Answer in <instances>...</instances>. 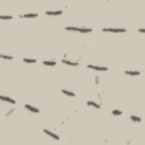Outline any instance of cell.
<instances>
[{
    "label": "cell",
    "instance_id": "cell-17",
    "mask_svg": "<svg viewBox=\"0 0 145 145\" xmlns=\"http://www.w3.org/2000/svg\"><path fill=\"white\" fill-rule=\"evenodd\" d=\"M112 114L114 116H120L123 114V112L120 110H115L112 111Z\"/></svg>",
    "mask_w": 145,
    "mask_h": 145
},
{
    "label": "cell",
    "instance_id": "cell-6",
    "mask_svg": "<svg viewBox=\"0 0 145 145\" xmlns=\"http://www.w3.org/2000/svg\"><path fill=\"white\" fill-rule=\"evenodd\" d=\"M63 11L61 10H48L46 11L45 14L48 15H52V16H56L62 14Z\"/></svg>",
    "mask_w": 145,
    "mask_h": 145
},
{
    "label": "cell",
    "instance_id": "cell-8",
    "mask_svg": "<svg viewBox=\"0 0 145 145\" xmlns=\"http://www.w3.org/2000/svg\"><path fill=\"white\" fill-rule=\"evenodd\" d=\"M61 61H62V62L64 63V64L66 65H68L70 66H78L79 65L78 62H74V61H70V60L66 59H62L61 60Z\"/></svg>",
    "mask_w": 145,
    "mask_h": 145
},
{
    "label": "cell",
    "instance_id": "cell-7",
    "mask_svg": "<svg viewBox=\"0 0 145 145\" xmlns=\"http://www.w3.org/2000/svg\"><path fill=\"white\" fill-rule=\"evenodd\" d=\"M125 73L129 76H138L141 74L140 71L137 70H126L125 71Z\"/></svg>",
    "mask_w": 145,
    "mask_h": 145
},
{
    "label": "cell",
    "instance_id": "cell-4",
    "mask_svg": "<svg viewBox=\"0 0 145 145\" xmlns=\"http://www.w3.org/2000/svg\"><path fill=\"white\" fill-rule=\"evenodd\" d=\"M24 108L26 109L27 110H29L30 112L32 113H38L40 112L39 109L38 108L34 107V106L31 105L30 104H25L24 105Z\"/></svg>",
    "mask_w": 145,
    "mask_h": 145
},
{
    "label": "cell",
    "instance_id": "cell-13",
    "mask_svg": "<svg viewBox=\"0 0 145 145\" xmlns=\"http://www.w3.org/2000/svg\"><path fill=\"white\" fill-rule=\"evenodd\" d=\"M20 17H24V18H35L38 16V13H28L24 14V15H19Z\"/></svg>",
    "mask_w": 145,
    "mask_h": 145
},
{
    "label": "cell",
    "instance_id": "cell-14",
    "mask_svg": "<svg viewBox=\"0 0 145 145\" xmlns=\"http://www.w3.org/2000/svg\"><path fill=\"white\" fill-rule=\"evenodd\" d=\"M24 62L28 63V64H32V63H35L37 61V60L35 58H23Z\"/></svg>",
    "mask_w": 145,
    "mask_h": 145
},
{
    "label": "cell",
    "instance_id": "cell-18",
    "mask_svg": "<svg viewBox=\"0 0 145 145\" xmlns=\"http://www.w3.org/2000/svg\"><path fill=\"white\" fill-rule=\"evenodd\" d=\"M138 31V32H142V33L145 32V29L143 28H139Z\"/></svg>",
    "mask_w": 145,
    "mask_h": 145
},
{
    "label": "cell",
    "instance_id": "cell-12",
    "mask_svg": "<svg viewBox=\"0 0 145 145\" xmlns=\"http://www.w3.org/2000/svg\"><path fill=\"white\" fill-rule=\"evenodd\" d=\"M61 92H62L64 94L66 95H67V96H69V97H75V94H74V92H71L70 91H69V90L62 89V90H61Z\"/></svg>",
    "mask_w": 145,
    "mask_h": 145
},
{
    "label": "cell",
    "instance_id": "cell-3",
    "mask_svg": "<svg viewBox=\"0 0 145 145\" xmlns=\"http://www.w3.org/2000/svg\"><path fill=\"white\" fill-rule=\"evenodd\" d=\"M43 132L45 133L46 134L48 135L49 137H51L52 138L54 139V140H60V137L58 135L56 134V133H53L51 131V130H49L48 129H43Z\"/></svg>",
    "mask_w": 145,
    "mask_h": 145
},
{
    "label": "cell",
    "instance_id": "cell-15",
    "mask_svg": "<svg viewBox=\"0 0 145 145\" xmlns=\"http://www.w3.org/2000/svg\"><path fill=\"white\" fill-rule=\"evenodd\" d=\"M1 57L4 60H11L14 59V57L11 56L7 55V54H4L1 53Z\"/></svg>",
    "mask_w": 145,
    "mask_h": 145
},
{
    "label": "cell",
    "instance_id": "cell-10",
    "mask_svg": "<svg viewBox=\"0 0 145 145\" xmlns=\"http://www.w3.org/2000/svg\"><path fill=\"white\" fill-rule=\"evenodd\" d=\"M87 105L90 106V107H94L95 108L97 109H100V105L99 104H97V103L95 102L94 101H88L87 103Z\"/></svg>",
    "mask_w": 145,
    "mask_h": 145
},
{
    "label": "cell",
    "instance_id": "cell-5",
    "mask_svg": "<svg viewBox=\"0 0 145 145\" xmlns=\"http://www.w3.org/2000/svg\"><path fill=\"white\" fill-rule=\"evenodd\" d=\"M0 98H1V100L2 101H6V102L10 103V104H16V101L15 100L11 98L10 97H7V96H4L1 95V97H0Z\"/></svg>",
    "mask_w": 145,
    "mask_h": 145
},
{
    "label": "cell",
    "instance_id": "cell-1",
    "mask_svg": "<svg viewBox=\"0 0 145 145\" xmlns=\"http://www.w3.org/2000/svg\"><path fill=\"white\" fill-rule=\"evenodd\" d=\"M102 31L112 33H121L125 32L127 30L122 28H104L102 29Z\"/></svg>",
    "mask_w": 145,
    "mask_h": 145
},
{
    "label": "cell",
    "instance_id": "cell-9",
    "mask_svg": "<svg viewBox=\"0 0 145 145\" xmlns=\"http://www.w3.org/2000/svg\"><path fill=\"white\" fill-rule=\"evenodd\" d=\"M43 64L44 65L48 66H53L56 65V62L54 61H49V60H44L43 61Z\"/></svg>",
    "mask_w": 145,
    "mask_h": 145
},
{
    "label": "cell",
    "instance_id": "cell-11",
    "mask_svg": "<svg viewBox=\"0 0 145 145\" xmlns=\"http://www.w3.org/2000/svg\"><path fill=\"white\" fill-rule=\"evenodd\" d=\"M130 119L131 120V121L134 123H140L142 121V119L140 117L137 116L135 115H132L130 116Z\"/></svg>",
    "mask_w": 145,
    "mask_h": 145
},
{
    "label": "cell",
    "instance_id": "cell-19",
    "mask_svg": "<svg viewBox=\"0 0 145 145\" xmlns=\"http://www.w3.org/2000/svg\"><path fill=\"white\" fill-rule=\"evenodd\" d=\"M15 110V108H12V110H10V111H9V112L8 113V114H6V116H8L9 114H11V113H13V110Z\"/></svg>",
    "mask_w": 145,
    "mask_h": 145
},
{
    "label": "cell",
    "instance_id": "cell-16",
    "mask_svg": "<svg viewBox=\"0 0 145 145\" xmlns=\"http://www.w3.org/2000/svg\"><path fill=\"white\" fill-rule=\"evenodd\" d=\"M0 18L2 20H9L12 19L13 16L10 15H3V14H1L0 15Z\"/></svg>",
    "mask_w": 145,
    "mask_h": 145
},
{
    "label": "cell",
    "instance_id": "cell-2",
    "mask_svg": "<svg viewBox=\"0 0 145 145\" xmlns=\"http://www.w3.org/2000/svg\"><path fill=\"white\" fill-rule=\"evenodd\" d=\"M87 67L89 69H93L96 71H107L108 70V68L107 67L105 66H100L98 65H94L92 64H89L87 66Z\"/></svg>",
    "mask_w": 145,
    "mask_h": 145
}]
</instances>
